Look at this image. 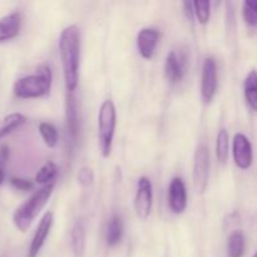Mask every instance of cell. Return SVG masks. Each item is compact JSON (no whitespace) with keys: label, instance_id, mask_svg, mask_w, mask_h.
<instances>
[{"label":"cell","instance_id":"1","mask_svg":"<svg viewBox=\"0 0 257 257\" xmlns=\"http://www.w3.org/2000/svg\"><path fill=\"white\" fill-rule=\"evenodd\" d=\"M59 53L65 88L68 93H73L79 82L80 32L77 25H69L62 32L59 38Z\"/></svg>","mask_w":257,"mask_h":257},{"label":"cell","instance_id":"2","mask_svg":"<svg viewBox=\"0 0 257 257\" xmlns=\"http://www.w3.org/2000/svg\"><path fill=\"white\" fill-rule=\"evenodd\" d=\"M53 190H54V183L43 186L40 190L33 193L23 205H20L15 210L14 215H13V222L20 232H25L30 227L33 221L37 218L40 211L47 205L48 200L52 196Z\"/></svg>","mask_w":257,"mask_h":257},{"label":"cell","instance_id":"3","mask_svg":"<svg viewBox=\"0 0 257 257\" xmlns=\"http://www.w3.org/2000/svg\"><path fill=\"white\" fill-rule=\"evenodd\" d=\"M52 88V72L48 65L38 68L37 74L27 75L18 79L14 84V94L22 99L40 98L47 95Z\"/></svg>","mask_w":257,"mask_h":257},{"label":"cell","instance_id":"4","mask_svg":"<svg viewBox=\"0 0 257 257\" xmlns=\"http://www.w3.org/2000/svg\"><path fill=\"white\" fill-rule=\"evenodd\" d=\"M117 125V110L113 100L105 99L102 103L98 113V141H99L100 153L108 158L112 153L113 138Z\"/></svg>","mask_w":257,"mask_h":257},{"label":"cell","instance_id":"5","mask_svg":"<svg viewBox=\"0 0 257 257\" xmlns=\"http://www.w3.org/2000/svg\"><path fill=\"white\" fill-rule=\"evenodd\" d=\"M210 177V151L205 143H201L195 153L193 162V185L197 193L205 192Z\"/></svg>","mask_w":257,"mask_h":257},{"label":"cell","instance_id":"6","mask_svg":"<svg viewBox=\"0 0 257 257\" xmlns=\"http://www.w3.org/2000/svg\"><path fill=\"white\" fill-rule=\"evenodd\" d=\"M153 205V188L150 178L141 177L137 183V192L135 197V210L141 220H147L151 215Z\"/></svg>","mask_w":257,"mask_h":257},{"label":"cell","instance_id":"7","mask_svg":"<svg viewBox=\"0 0 257 257\" xmlns=\"http://www.w3.org/2000/svg\"><path fill=\"white\" fill-rule=\"evenodd\" d=\"M217 63L213 57L206 58L201 78V95L205 103L212 102L217 92Z\"/></svg>","mask_w":257,"mask_h":257},{"label":"cell","instance_id":"8","mask_svg":"<svg viewBox=\"0 0 257 257\" xmlns=\"http://www.w3.org/2000/svg\"><path fill=\"white\" fill-rule=\"evenodd\" d=\"M232 156L235 165L240 170H248L253 162L251 141L243 133H236L232 140Z\"/></svg>","mask_w":257,"mask_h":257},{"label":"cell","instance_id":"9","mask_svg":"<svg viewBox=\"0 0 257 257\" xmlns=\"http://www.w3.org/2000/svg\"><path fill=\"white\" fill-rule=\"evenodd\" d=\"M165 73L171 84L181 82L186 73V55L178 50H171L166 57Z\"/></svg>","mask_w":257,"mask_h":257},{"label":"cell","instance_id":"10","mask_svg":"<svg viewBox=\"0 0 257 257\" xmlns=\"http://www.w3.org/2000/svg\"><path fill=\"white\" fill-rule=\"evenodd\" d=\"M53 221H54V215H53V212L48 211L47 213H44L42 220L39 221V225H38L34 236H33L32 242H30L29 251H28V257H37L39 255L40 250H42L43 246H44L45 241H47L48 236H49L50 233V230H52Z\"/></svg>","mask_w":257,"mask_h":257},{"label":"cell","instance_id":"11","mask_svg":"<svg viewBox=\"0 0 257 257\" xmlns=\"http://www.w3.org/2000/svg\"><path fill=\"white\" fill-rule=\"evenodd\" d=\"M168 205L172 212L183 213L187 208V190L182 178L175 177L168 187Z\"/></svg>","mask_w":257,"mask_h":257},{"label":"cell","instance_id":"12","mask_svg":"<svg viewBox=\"0 0 257 257\" xmlns=\"http://www.w3.org/2000/svg\"><path fill=\"white\" fill-rule=\"evenodd\" d=\"M160 40V32L155 28H143L137 35V48L145 59H151L155 54L156 47Z\"/></svg>","mask_w":257,"mask_h":257},{"label":"cell","instance_id":"13","mask_svg":"<svg viewBox=\"0 0 257 257\" xmlns=\"http://www.w3.org/2000/svg\"><path fill=\"white\" fill-rule=\"evenodd\" d=\"M65 117H67V130L70 140L74 143L79 135V117H78V107L73 93H68L67 103H65Z\"/></svg>","mask_w":257,"mask_h":257},{"label":"cell","instance_id":"14","mask_svg":"<svg viewBox=\"0 0 257 257\" xmlns=\"http://www.w3.org/2000/svg\"><path fill=\"white\" fill-rule=\"evenodd\" d=\"M22 17L19 13H12L0 19V43L8 42L17 37L20 32Z\"/></svg>","mask_w":257,"mask_h":257},{"label":"cell","instance_id":"15","mask_svg":"<svg viewBox=\"0 0 257 257\" xmlns=\"http://www.w3.org/2000/svg\"><path fill=\"white\" fill-rule=\"evenodd\" d=\"M72 250L75 257H82L85 252V228L82 220L75 221L70 232Z\"/></svg>","mask_w":257,"mask_h":257},{"label":"cell","instance_id":"16","mask_svg":"<svg viewBox=\"0 0 257 257\" xmlns=\"http://www.w3.org/2000/svg\"><path fill=\"white\" fill-rule=\"evenodd\" d=\"M123 236V222L118 215H113L108 220L105 227V241L108 246H115L120 242Z\"/></svg>","mask_w":257,"mask_h":257},{"label":"cell","instance_id":"17","mask_svg":"<svg viewBox=\"0 0 257 257\" xmlns=\"http://www.w3.org/2000/svg\"><path fill=\"white\" fill-rule=\"evenodd\" d=\"M243 93L248 107L257 112V70H250L246 75L243 82Z\"/></svg>","mask_w":257,"mask_h":257},{"label":"cell","instance_id":"18","mask_svg":"<svg viewBox=\"0 0 257 257\" xmlns=\"http://www.w3.org/2000/svg\"><path fill=\"white\" fill-rule=\"evenodd\" d=\"M246 250V236L241 230L233 231L228 237V257H243Z\"/></svg>","mask_w":257,"mask_h":257},{"label":"cell","instance_id":"19","mask_svg":"<svg viewBox=\"0 0 257 257\" xmlns=\"http://www.w3.org/2000/svg\"><path fill=\"white\" fill-rule=\"evenodd\" d=\"M25 122H27V117L22 113H12L7 115L0 124V140L22 127Z\"/></svg>","mask_w":257,"mask_h":257},{"label":"cell","instance_id":"20","mask_svg":"<svg viewBox=\"0 0 257 257\" xmlns=\"http://www.w3.org/2000/svg\"><path fill=\"white\" fill-rule=\"evenodd\" d=\"M228 150H230V138L225 128H221L216 138V156L220 163H226L228 158Z\"/></svg>","mask_w":257,"mask_h":257},{"label":"cell","instance_id":"21","mask_svg":"<svg viewBox=\"0 0 257 257\" xmlns=\"http://www.w3.org/2000/svg\"><path fill=\"white\" fill-rule=\"evenodd\" d=\"M58 173V167L54 162L52 161H48L39 171H38L37 176H35V182L40 183V185H50V183H54L55 177H57Z\"/></svg>","mask_w":257,"mask_h":257},{"label":"cell","instance_id":"22","mask_svg":"<svg viewBox=\"0 0 257 257\" xmlns=\"http://www.w3.org/2000/svg\"><path fill=\"white\" fill-rule=\"evenodd\" d=\"M39 133L42 136L43 141L45 145L49 148H54L58 145V140H59V135H58V130L48 122H42L39 124Z\"/></svg>","mask_w":257,"mask_h":257},{"label":"cell","instance_id":"23","mask_svg":"<svg viewBox=\"0 0 257 257\" xmlns=\"http://www.w3.org/2000/svg\"><path fill=\"white\" fill-rule=\"evenodd\" d=\"M242 15L250 28H257V0H246L242 5Z\"/></svg>","mask_w":257,"mask_h":257},{"label":"cell","instance_id":"24","mask_svg":"<svg viewBox=\"0 0 257 257\" xmlns=\"http://www.w3.org/2000/svg\"><path fill=\"white\" fill-rule=\"evenodd\" d=\"M193 10L195 15L197 18L198 23L202 25H206L210 22L211 17V3L210 2H193Z\"/></svg>","mask_w":257,"mask_h":257},{"label":"cell","instance_id":"25","mask_svg":"<svg viewBox=\"0 0 257 257\" xmlns=\"http://www.w3.org/2000/svg\"><path fill=\"white\" fill-rule=\"evenodd\" d=\"M78 182L83 186V187H88L93 183L94 181V173L90 170L89 167H83L80 168L79 172H78Z\"/></svg>","mask_w":257,"mask_h":257},{"label":"cell","instance_id":"26","mask_svg":"<svg viewBox=\"0 0 257 257\" xmlns=\"http://www.w3.org/2000/svg\"><path fill=\"white\" fill-rule=\"evenodd\" d=\"M10 183L14 186L17 190L20 191H29L33 188V182L29 180H25V178H19V177H13L10 180Z\"/></svg>","mask_w":257,"mask_h":257},{"label":"cell","instance_id":"27","mask_svg":"<svg viewBox=\"0 0 257 257\" xmlns=\"http://www.w3.org/2000/svg\"><path fill=\"white\" fill-rule=\"evenodd\" d=\"M8 156H9V148H8L7 146H2V147H0V185L4 182V165L8 160Z\"/></svg>","mask_w":257,"mask_h":257},{"label":"cell","instance_id":"28","mask_svg":"<svg viewBox=\"0 0 257 257\" xmlns=\"http://www.w3.org/2000/svg\"><path fill=\"white\" fill-rule=\"evenodd\" d=\"M183 7H185L186 15H187L188 20L193 22V18H195V10H193V3L191 2H185L183 3Z\"/></svg>","mask_w":257,"mask_h":257},{"label":"cell","instance_id":"29","mask_svg":"<svg viewBox=\"0 0 257 257\" xmlns=\"http://www.w3.org/2000/svg\"><path fill=\"white\" fill-rule=\"evenodd\" d=\"M252 257H257V251H256V252H255V255H253Z\"/></svg>","mask_w":257,"mask_h":257}]
</instances>
